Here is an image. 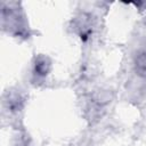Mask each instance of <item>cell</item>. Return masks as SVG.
I'll use <instances>...</instances> for the list:
<instances>
[{
	"mask_svg": "<svg viewBox=\"0 0 146 146\" xmlns=\"http://www.w3.org/2000/svg\"><path fill=\"white\" fill-rule=\"evenodd\" d=\"M136 66L140 74L146 75V51L141 52L136 59Z\"/></svg>",
	"mask_w": 146,
	"mask_h": 146,
	"instance_id": "obj_1",
	"label": "cell"
},
{
	"mask_svg": "<svg viewBox=\"0 0 146 146\" xmlns=\"http://www.w3.org/2000/svg\"><path fill=\"white\" fill-rule=\"evenodd\" d=\"M46 66H48V64H46V60H43L42 63H39L38 62V64L35 65V71L39 73V74H42V75H44V74H47V68H46Z\"/></svg>",
	"mask_w": 146,
	"mask_h": 146,
	"instance_id": "obj_2",
	"label": "cell"
}]
</instances>
